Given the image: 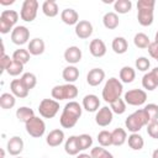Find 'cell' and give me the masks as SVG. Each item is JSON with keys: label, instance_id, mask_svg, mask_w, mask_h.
<instances>
[{"label": "cell", "instance_id": "cell-30", "mask_svg": "<svg viewBox=\"0 0 158 158\" xmlns=\"http://www.w3.org/2000/svg\"><path fill=\"white\" fill-rule=\"evenodd\" d=\"M112 136V146H122L126 141H127V133L123 128L117 127L111 132Z\"/></svg>", "mask_w": 158, "mask_h": 158}, {"label": "cell", "instance_id": "cell-44", "mask_svg": "<svg viewBox=\"0 0 158 158\" xmlns=\"http://www.w3.org/2000/svg\"><path fill=\"white\" fill-rule=\"evenodd\" d=\"M135 65H136V69H138L139 72H146V70L149 69L151 62L146 57H138L136 59V62H135Z\"/></svg>", "mask_w": 158, "mask_h": 158}, {"label": "cell", "instance_id": "cell-12", "mask_svg": "<svg viewBox=\"0 0 158 158\" xmlns=\"http://www.w3.org/2000/svg\"><path fill=\"white\" fill-rule=\"evenodd\" d=\"M114 118V112L109 106H102L101 109H99L96 111L95 115V122L96 125L101 126V127H106L112 122Z\"/></svg>", "mask_w": 158, "mask_h": 158}, {"label": "cell", "instance_id": "cell-16", "mask_svg": "<svg viewBox=\"0 0 158 158\" xmlns=\"http://www.w3.org/2000/svg\"><path fill=\"white\" fill-rule=\"evenodd\" d=\"M81 57H83L81 49L77 46H70L64 51V59L65 62L69 63V65H74L79 63L81 60Z\"/></svg>", "mask_w": 158, "mask_h": 158}, {"label": "cell", "instance_id": "cell-14", "mask_svg": "<svg viewBox=\"0 0 158 158\" xmlns=\"http://www.w3.org/2000/svg\"><path fill=\"white\" fill-rule=\"evenodd\" d=\"M6 149H7V153L10 156H14V157L20 156V153L23 151V141H22V138L19 137V136H12L7 141Z\"/></svg>", "mask_w": 158, "mask_h": 158}, {"label": "cell", "instance_id": "cell-18", "mask_svg": "<svg viewBox=\"0 0 158 158\" xmlns=\"http://www.w3.org/2000/svg\"><path fill=\"white\" fill-rule=\"evenodd\" d=\"M105 79V72L101 68H93L86 74V83L90 86H98Z\"/></svg>", "mask_w": 158, "mask_h": 158}, {"label": "cell", "instance_id": "cell-11", "mask_svg": "<svg viewBox=\"0 0 158 158\" xmlns=\"http://www.w3.org/2000/svg\"><path fill=\"white\" fill-rule=\"evenodd\" d=\"M30 40V30L26 26H16L11 32V41L17 46L27 43Z\"/></svg>", "mask_w": 158, "mask_h": 158}, {"label": "cell", "instance_id": "cell-4", "mask_svg": "<svg viewBox=\"0 0 158 158\" xmlns=\"http://www.w3.org/2000/svg\"><path fill=\"white\" fill-rule=\"evenodd\" d=\"M149 123L148 116L143 109L136 110L125 120V126L131 133H138V131Z\"/></svg>", "mask_w": 158, "mask_h": 158}, {"label": "cell", "instance_id": "cell-25", "mask_svg": "<svg viewBox=\"0 0 158 158\" xmlns=\"http://www.w3.org/2000/svg\"><path fill=\"white\" fill-rule=\"evenodd\" d=\"M62 77L67 83L73 84L74 81H77L79 79V69L75 65H68L63 69Z\"/></svg>", "mask_w": 158, "mask_h": 158}, {"label": "cell", "instance_id": "cell-34", "mask_svg": "<svg viewBox=\"0 0 158 158\" xmlns=\"http://www.w3.org/2000/svg\"><path fill=\"white\" fill-rule=\"evenodd\" d=\"M132 9V1L131 0H116L114 2V10L116 14H127Z\"/></svg>", "mask_w": 158, "mask_h": 158}, {"label": "cell", "instance_id": "cell-24", "mask_svg": "<svg viewBox=\"0 0 158 158\" xmlns=\"http://www.w3.org/2000/svg\"><path fill=\"white\" fill-rule=\"evenodd\" d=\"M64 151L69 156H78L80 152L79 142H78V136H69L64 143Z\"/></svg>", "mask_w": 158, "mask_h": 158}, {"label": "cell", "instance_id": "cell-37", "mask_svg": "<svg viewBox=\"0 0 158 158\" xmlns=\"http://www.w3.org/2000/svg\"><path fill=\"white\" fill-rule=\"evenodd\" d=\"M20 80L22 81V84L26 86L27 90L33 89V88L36 86V84H37V78H36V75H35L33 73H30V72L23 73L22 77L20 78Z\"/></svg>", "mask_w": 158, "mask_h": 158}, {"label": "cell", "instance_id": "cell-17", "mask_svg": "<svg viewBox=\"0 0 158 158\" xmlns=\"http://www.w3.org/2000/svg\"><path fill=\"white\" fill-rule=\"evenodd\" d=\"M89 52L95 58L104 57L106 54V44H105V42L102 40H100V38L91 40V42L89 44Z\"/></svg>", "mask_w": 158, "mask_h": 158}, {"label": "cell", "instance_id": "cell-32", "mask_svg": "<svg viewBox=\"0 0 158 158\" xmlns=\"http://www.w3.org/2000/svg\"><path fill=\"white\" fill-rule=\"evenodd\" d=\"M127 142L130 148H132L133 151H139L144 146V139L139 133H131L127 138Z\"/></svg>", "mask_w": 158, "mask_h": 158}, {"label": "cell", "instance_id": "cell-26", "mask_svg": "<svg viewBox=\"0 0 158 158\" xmlns=\"http://www.w3.org/2000/svg\"><path fill=\"white\" fill-rule=\"evenodd\" d=\"M102 23L104 26L107 28V30H115L117 28L118 23H120V20H118V15L116 12H106L102 17Z\"/></svg>", "mask_w": 158, "mask_h": 158}, {"label": "cell", "instance_id": "cell-52", "mask_svg": "<svg viewBox=\"0 0 158 158\" xmlns=\"http://www.w3.org/2000/svg\"><path fill=\"white\" fill-rule=\"evenodd\" d=\"M15 158H22V157H20V156H17V157H15Z\"/></svg>", "mask_w": 158, "mask_h": 158}, {"label": "cell", "instance_id": "cell-42", "mask_svg": "<svg viewBox=\"0 0 158 158\" xmlns=\"http://www.w3.org/2000/svg\"><path fill=\"white\" fill-rule=\"evenodd\" d=\"M78 142H79V147H80V151H85L88 148H90L93 146V138L88 133H83V135H79L78 136Z\"/></svg>", "mask_w": 158, "mask_h": 158}, {"label": "cell", "instance_id": "cell-8", "mask_svg": "<svg viewBox=\"0 0 158 158\" xmlns=\"http://www.w3.org/2000/svg\"><path fill=\"white\" fill-rule=\"evenodd\" d=\"M25 128H26V132L31 137L40 138L46 132V123H44V121L42 118H40L37 116H33L31 120H28L25 123Z\"/></svg>", "mask_w": 158, "mask_h": 158}, {"label": "cell", "instance_id": "cell-5", "mask_svg": "<svg viewBox=\"0 0 158 158\" xmlns=\"http://www.w3.org/2000/svg\"><path fill=\"white\" fill-rule=\"evenodd\" d=\"M78 88L74 84H63V85H56L51 90V95L54 100L60 101V100H70L75 99L78 96Z\"/></svg>", "mask_w": 158, "mask_h": 158}, {"label": "cell", "instance_id": "cell-47", "mask_svg": "<svg viewBox=\"0 0 158 158\" xmlns=\"http://www.w3.org/2000/svg\"><path fill=\"white\" fill-rule=\"evenodd\" d=\"M148 53L156 60L158 59V44L156 42H151V44L148 46Z\"/></svg>", "mask_w": 158, "mask_h": 158}, {"label": "cell", "instance_id": "cell-43", "mask_svg": "<svg viewBox=\"0 0 158 158\" xmlns=\"http://www.w3.org/2000/svg\"><path fill=\"white\" fill-rule=\"evenodd\" d=\"M110 109L112 110L114 114H117V115H122L125 111H126V102L123 99H117L116 101L111 102L110 104Z\"/></svg>", "mask_w": 158, "mask_h": 158}, {"label": "cell", "instance_id": "cell-22", "mask_svg": "<svg viewBox=\"0 0 158 158\" xmlns=\"http://www.w3.org/2000/svg\"><path fill=\"white\" fill-rule=\"evenodd\" d=\"M44 48H46V44H44V41L42 38H32L30 42H28V46H27V51L30 52L31 56H40L44 52Z\"/></svg>", "mask_w": 158, "mask_h": 158}, {"label": "cell", "instance_id": "cell-13", "mask_svg": "<svg viewBox=\"0 0 158 158\" xmlns=\"http://www.w3.org/2000/svg\"><path fill=\"white\" fill-rule=\"evenodd\" d=\"M142 86L148 91H152L158 86V67L153 68L151 72H148L143 75Z\"/></svg>", "mask_w": 158, "mask_h": 158}, {"label": "cell", "instance_id": "cell-15", "mask_svg": "<svg viewBox=\"0 0 158 158\" xmlns=\"http://www.w3.org/2000/svg\"><path fill=\"white\" fill-rule=\"evenodd\" d=\"M75 35L81 38V40H86L93 35V25L91 22L86 21V20H80L77 25H75Z\"/></svg>", "mask_w": 158, "mask_h": 158}, {"label": "cell", "instance_id": "cell-28", "mask_svg": "<svg viewBox=\"0 0 158 158\" xmlns=\"http://www.w3.org/2000/svg\"><path fill=\"white\" fill-rule=\"evenodd\" d=\"M111 47H112V51L117 54H123L127 52L128 49V43L126 41L125 37H115L112 40V43H111Z\"/></svg>", "mask_w": 158, "mask_h": 158}, {"label": "cell", "instance_id": "cell-6", "mask_svg": "<svg viewBox=\"0 0 158 158\" xmlns=\"http://www.w3.org/2000/svg\"><path fill=\"white\" fill-rule=\"evenodd\" d=\"M19 20V14L15 10H4L0 14V32L2 35L9 33L16 27V22Z\"/></svg>", "mask_w": 158, "mask_h": 158}, {"label": "cell", "instance_id": "cell-31", "mask_svg": "<svg viewBox=\"0 0 158 158\" xmlns=\"http://www.w3.org/2000/svg\"><path fill=\"white\" fill-rule=\"evenodd\" d=\"M16 104V96L11 93H2L0 95V106L4 110L12 109Z\"/></svg>", "mask_w": 158, "mask_h": 158}, {"label": "cell", "instance_id": "cell-45", "mask_svg": "<svg viewBox=\"0 0 158 158\" xmlns=\"http://www.w3.org/2000/svg\"><path fill=\"white\" fill-rule=\"evenodd\" d=\"M147 133L149 137L158 139V121H154L147 125Z\"/></svg>", "mask_w": 158, "mask_h": 158}, {"label": "cell", "instance_id": "cell-48", "mask_svg": "<svg viewBox=\"0 0 158 158\" xmlns=\"http://www.w3.org/2000/svg\"><path fill=\"white\" fill-rule=\"evenodd\" d=\"M77 158H93L91 154H88V153H79L77 156Z\"/></svg>", "mask_w": 158, "mask_h": 158}, {"label": "cell", "instance_id": "cell-49", "mask_svg": "<svg viewBox=\"0 0 158 158\" xmlns=\"http://www.w3.org/2000/svg\"><path fill=\"white\" fill-rule=\"evenodd\" d=\"M0 4L1 5H10V4H14V0H0Z\"/></svg>", "mask_w": 158, "mask_h": 158}, {"label": "cell", "instance_id": "cell-20", "mask_svg": "<svg viewBox=\"0 0 158 158\" xmlns=\"http://www.w3.org/2000/svg\"><path fill=\"white\" fill-rule=\"evenodd\" d=\"M100 107V100L94 94H88L83 98V109L88 112H95Z\"/></svg>", "mask_w": 158, "mask_h": 158}, {"label": "cell", "instance_id": "cell-38", "mask_svg": "<svg viewBox=\"0 0 158 158\" xmlns=\"http://www.w3.org/2000/svg\"><path fill=\"white\" fill-rule=\"evenodd\" d=\"M98 142L101 147H109V146H112V136H111V132L110 131H106V130H102L98 133Z\"/></svg>", "mask_w": 158, "mask_h": 158}, {"label": "cell", "instance_id": "cell-46", "mask_svg": "<svg viewBox=\"0 0 158 158\" xmlns=\"http://www.w3.org/2000/svg\"><path fill=\"white\" fill-rule=\"evenodd\" d=\"M11 60H12V58H10V56H7V54H2V56L0 57L1 72H6L7 67H9V65H10V63H11Z\"/></svg>", "mask_w": 158, "mask_h": 158}, {"label": "cell", "instance_id": "cell-10", "mask_svg": "<svg viewBox=\"0 0 158 158\" xmlns=\"http://www.w3.org/2000/svg\"><path fill=\"white\" fill-rule=\"evenodd\" d=\"M123 100L131 106H141L147 100V93L142 89H132L125 93Z\"/></svg>", "mask_w": 158, "mask_h": 158}, {"label": "cell", "instance_id": "cell-51", "mask_svg": "<svg viewBox=\"0 0 158 158\" xmlns=\"http://www.w3.org/2000/svg\"><path fill=\"white\" fill-rule=\"evenodd\" d=\"M154 42L158 44V31H157V33H156V36H154Z\"/></svg>", "mask_w": 158, "mask_h": 158}, {"label": "cell", "instance_id": "cell-27", "mask_svg": "<svg viewBox=\"0 0 158 158\" xmlns=\"http://www.w3.org/2000/svg\"><path fill=\"white\" fill-rule=\"evenodd\" d=\"M42 12L47 16V17H56L59 12L58 5L54 0H46L42 4Z\"/></svg>", "mask_w": 158, "mask_h": 158}, {"label": "cell", "instance_id": "cell-21", "mask_svg": "<svg viewBox=\"0 0 158 158\" xmlns=\"http://www.w3.org/2000/svg\"><path fill=\"white\" fill-rule=\"evenodd\" d=\"M10 90H11V94H14L16 98H20V99L27 98V95L30 93V90L26 89V86L22 84V81L20 79H14L10 83Z\"/></svg>", "mask_w": 158, "mask_h": 158}, {"label": "cell", "instance_id": "cell-3", "mask_svg": "<svg viewBox=\"0 0 158 158\" xmlns=\"http://www.w3.org/2000/svg\"><path fill=\"white\" fill-rule=\"evenodd\" d=\"M123 93V85L122 83L117 79V78H110L106 80L104 88H102V99L111 104L114 101H116L117 99H120L121 94Z\"/></svg>", "mask_w": 158, "mask_h": 158}, {"label": "cell", "instance_id": "cell-40", "mask_svg": "<svg viewBox=\"0 0 158 158\" xmlns=\"http://www.w3.org/2000/svg\"><path fill=\"white\" fill-rule=\"evenodd\" d=\"M143 110L146 111V114L148 116L149 123L154 122V121H158V105L157 104H148L143 107Z\"/></svg>", "mask_w": 158, "mask_h": 158}, {"label": "cell", "instance_id": "cell-33", "mask_svg": "<svg viewBox=\"0 0 158 158\" xmlns=\"http://www.w3.org/2000/svg\"><path fill=\"white\" fill-rule=\"evenodd\" d=\"M35 116V112L31 107H27V106H21L16 110V117L20 122H23L26 123L28 120H31L32 117Z\"/></svg>", "mask_w": 158, "mask_h": 158}, {"label": "cell", "instance_id": "cell-50", "mask_svg": "<svg viewBox=\"0 0 158 158\" xmlns=\"http://www.w3.org/2000/svg\"><path fill=\"white\" fill-rule=\"evenodd\" d=\"M152 158H158V148L153 151V153H152Z\"/></svg>", "mask_w": 158, "mask_h": 158}, {"label": "cell", "instance_id": "cell-7", "mask_svg": "<svg viewBox=\"0 0 158 158\" xmlns=\"http://www.w3.org/2000/svg\"><path fill=\"white\" fill-rule=\"evenodd\" d=\"M59 111V102L54 99H43L38 105V112L43 118H53Z\"/></svg>", "mask_w": 158, "mask_h": 158}, {"label": "cell", "instance_id": "cell-2", "mask_svg": "<svg viewBox=\"0 0 158 158\" xmlns=\"http://www.w3.org/2000/svg\"><path fill=\"white\" fill-rule=\"evenodd\" d=\"M154 0H138L137 1V20L141 26H151L153 23V10Z\"/></svg>", "mask_w": 158, "mask_h": 158}, {"label": "cell", "instance_id": "cell-39", "mask_svg": "<svg viewBox=\"0 0 158 158\" xmlns=\"http://www.w3.org/2000/svg\"><path fill=\"white\" fill-rule=\"evenodd\" d=\"M22 72H23V64L20 63V62H17V60H15V59L11 60L10 65H9L7 69H6V73H7L9 75H11V77H17V75H20Z\"/></svg>", "mask_w": 158, "mask_h": 158}, {"label": "cell", "instance_id": "cell-36", "mask_svg": "<svg viewBox=\"0 0 158 158\" xmlns=\"http://www.w3.org/2000/svg\"><path fill=\"white\" fill-rule=\"evenodd\" d=\"M11 58L15 59V60H17V62H20V63H22V64L25 65L26 63L30 62L31 54H30V52H28L27 49H25V48H19V49H16V51L12 53V57H11Z\"/></svg>", "mask_w": 158, "mask_h": 158}, {"label": "cell", "instance_id": "cell-19", "mask_svg": "<svg viewBox=\"0 0 158 158\" xmlns=\"http://www.w3.org/2000/svg\"><path fill=\"white\" fill-rule=\"evenodd\" d=\"M63 141H64V132L60 128L52 130L47 135V138H46V143L49 147H58L63 143Z\"/></svg>", "mask_w": 158, "mask_h": 158}, {"label": "cell", "instance_id": "cell-1", "mask_svg": "<svg viewBox=\"0 0 158 158\" xmlns=\"http://www.w3.org/2000/svg\"><path fill=\"white\" fill-rule=\"evenodd\" d=\"M81 112H83V107L80 106L79 102L73 101V100L67 102L64 105L62 115L59 117L60 126L63 128H72V127H74L77 125L78 120L80 118Z\"/></svg>", "mask_w": 158, "mask_h": 158}, {"label": "cell", "instance_id": "cell-41", "mask_svg": "<svg viewBox=\"0 0 158 158\" xmlns=\"http://www.w3.org/2000/svg\"><path fill=\"white\" fill-rule=\"evenodd\" d=\"M90 154H91L93 158H114V156L109 151H106L104 147H101V146L91 148Z\"/></svg>", "mask_w": 158, "mask_h": 158}, {"label": "cell", "instance_id": "cell-29", "mask_svg": "<svg viewBox=\"0 0 158 158\" xmlns=\"http://www.w3.org/2000/svg\"><path fill=\"white\" fill-rule=\"evenodd\" d=\"M136 78V72L132 67H128V65H125L120 69V81L121 83H132Z\"/></svg>", "mask_w": 158, "mask_h": 158}, {"label": "cell", "instance_id": "cell-53", "mask_svg": "<svg viewBox=\"0 0 158 158\" xmlns=\"http://www.w3.org/2000/svg\"><path fill=\"white\" fill-rule=\"evenodd\" d=\"M157 62H158V59H157Z\"/></svg>", "mask_w": 158, "mask_h": 158}, {"label": "cell", "instance_id": "cell-23", "mask_svg": "<svg viewBox=\"0 0 158 158\" xmlns=\"http://www.w3.org/2000/svg\"><path fill=\"white\" fill-rule=\"evenodd\" d=\"M60 20L65 25H77L79 22V14L74 9H64L60 12Z\"/></svg>", "mask_w": 158, "mask_h": 158}, {"label": "cell", "instance_id": "cell-9", "mask_svg": "<svg viewBox=\"0 0 158 158\" xmlns=\"http://www.w3.org/2000/svg\"><path fill=\"white\" fill-rule=\"evenodd\" d=\"M38 1L37 0H25L22 2L21 10H20V17L21 20L26 21V22H32L36 16H37V11H38Z\"/></svg>", "mask_w": 158, "mask_h": 158}, {"label": "cell", "instance_id": "cell-35", "mask_svg": "<svg viewBox=\"0 0 158 158\" xmlns=\"http://www.w3.org/2000/svg\"><path fill=\"white\" fill-rule=\"evenodd\" d=\"M133 43L137 48H141V49H144V48H148V46L151 44V41H149V37L143 33V32H138L133 37Z\"/></svg>", "mask_w": 158, "mask_h": 158}]
</instances>
